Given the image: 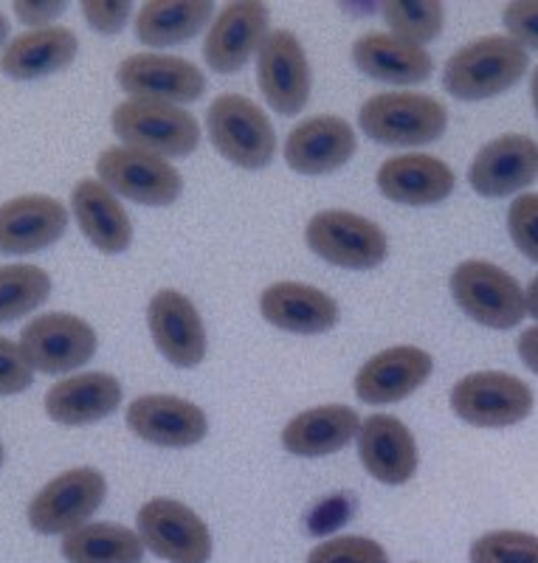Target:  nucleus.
Listing matches in <instances>:
<instances>
[{
	"instance_id": "nucleus-1",
	"label": "nucleus",
	"mask_w": 538,
	"mask_h": 563,
	"mask_svg": "<svg viewBox=\"0 0 538 563\" xmlns=\"http://www.w3.org/2000/svg\"><path fill=\"white\" fill-rule=\"evenodd\" d=\"M530 57L516 40L491 34L462 45L442 70V88L462 102L499 97L525 77Z\"/></svg>"
},
{
	"instance_id": "nucleus-2",
	"label": "nucleus",
	"mask_w": 538,
	"mask_h": 563,
	"mask_svg": "<svg viewBox=\"0 0 538 563\" xmlns=\"http://www.w3.org/2000/svg\"><path fill=\"white\" fill-rule=\"evenodd\" d=\"M110 128L130 150L158 155V158H186L200 144V124L189 110L167 102L128 99L110 115Z\"/></svg>"
},
{
	"instance_id": "nucleus-3",
	"label": "nucleus",
	"mask_w": 538,
	"mask_h": 563,
	"mask_svg": "<svg viewBox=\"0 0 538 563\" xmlns=\"http://www.w3.org/2000/svg\"><path fill=\"white\" fill-rule=\"evenodd\" d=\"M359 124L386 147H424L446 133L449 110L426 93H378L361 104Z\"/></svg>"
},
{
	"instance_id": "nucleus-4",
	"label": "nucleus",
	"mask_w": 538,
	"mask_h": 563,
	"mask_svg": "<svg viewBox=\"0 0 538 563\" xmlns=\"http://www.w3.org/2000/svg\"><path fill=\"white\" fill-rule=\"evenodd\" d=\"M206 128L215 150L240 169H263L274 161L276 133L260 104L240 93H223L212 102Z\"/></svg>"
},
{
	"instance_id": "nucleus-5",
	"label": "nucleus",
	"mask_w": 538,
	"mask_h": 563,
	"mask_svg": "<svg viewBox=\"0 0 538 563\" xmlns=\"http://www.w3.org/2000/svg\"><path fill=\"white\" fill-rule=\"evenodd\" d=\"M451 296L468 319L491 330H510L527 316L525 290L499 265L465 260L451 274Z\"/></svg>"
},
{
	"instance_id": "nucleus-6",
	"label": "nucleus",
	"mask_w": 538,
	"mask_h": 563,
	"mask_svg": "<svg viewBox=\"0 0 538 563\" xmlns=\"http://www.w3.org/2000/svg\"><path fill=\"white\" fill-rule=\"evenodd\" d=\"M108 482L97 467H72L54 476L29 501V525L40 536H68L102 507Z\"/></svg>"
},
{
	"instance_id": "nucleus-7",
	"label": "nucleus",
	"mask_w": 538,
	"mask_h": 563,
	"mask_svg": "<svg viewBox=\"0 0 538 563\" xmlns=\"http://www.w3.org/2000/svg\"><path fill=\"white\" fill-rule=\"evenodd\" d=\"M305 240H308V249L325 263L350 271L375 268L389 254L384 229L344 209H327L314 214L305 229Z\"/></svg>"
},
{
	"instance_id": "nucleus-8",
	"label": "nucleus",
	"mask_w": 538,
	"mask_h": 563,
	"mask_svg": "<svg viewBox=\"0 0 538 563\" xmlns=\"http://www.w3.org/2000/svg\"><path fill=\"white\" fill-rule=\"evenodd\" d=\"M451 409L476 429H505L530 417L532 389L507 372H471L451 389Z\"/></svg>"
},
{
	"instance_id": "nucleus-9",
	"label": "nucleus",
	"mask_w": 538,
	"mask_h": 563,
	"mask_svg": "<svg viewBox=\"0 0 538 563\" xmlns=\"http://www.w3.org/2000/svg\"><path fill=\"white\" fill-rule=\"evenodd\" d=\"M97 333L74 313H45L29 321L20 333V350L34 372L65 375L97 355Z\"/></svg>"
},
{
	"instance_id": "nucleus-10",
	"label": "nucleus",
	"mask_w": 538,
	"mask_h": 563,
	"mask_svg": "<svg viewBox=\"0 0 538 563\" xmlns=\"http://www.w3.org/2000/svg\"><path fill=\"white\" fill-rule=\"evenodd\" d=\"M139 538L144 550L167 563H206L212 536L193 507L175 499H150L139 510Z\"/></svg>"
},
{
	"instance_id": "nucleus-11",
	"label": "nucleus",
	"mask_w": 538,
	"mask_h": 563,
	"mask_svg": "<svg viewBox=\"0 0 538 563\" xmlns=\"http://www.w3.org/2000/svg\"><path fill=\"white\" fill-rule=\"evenodd\" d=\"M99 180L113 195L142 206H169L178 200L184 180L169 161L130 147H110L97 158Z\"/></svg>"
},
{
	"instance_id": "nucleus-12",
	"label": "nucleus",
	"mask_w": 538,
	"mask_h": 563,
	"mask_svg": "<svg viewBox=\"0 0 538 563\" xmlns=\"http://www.w3.org/2000/svg\"><path fill=\"white\" fill-rule=\"evenodd\" d=\"M116 79L130 99L167 102L178 108L200 99L206 90L204 70L189 59L169 54H130L116 70Z\"/></svg>"
},
{
	"instance_id": "nucleus-13",
	"label": "nucleus",
	"mask_w": 538,
	"mask_h": 563,
	"mask_svg": "<svg viewBox=\"0 0 538 563\" xmlns=\"http://www.w3.org/2000/svg\"><path fill=\"white\" fill-rule=\"evenodd\" d=\"M256 79L271 108L283 115L299 113L310 99L308 54L288 29H274L256 52Z\"/></svg>"
},
{
	"instance_id": "nucleus-14",
	"label": "nucleus",
	"mask_w": 538,
	"mask_h": 563,
	"mask_svg": "<svg viewBox=\"0 0 538 563\" xmlns=\"http://www.w3.org/2000/svg\"><path fill=\"white\" fill-rule=\"evenodd\" d=\"M538 180V141L525 133H505L487 141L468 169V184L482 198H507Z\"/></svg>"
},
{
	"instance_id": "nucleus-15",
	"label": "nucleus",
	"mask_w": 538,
	"mask_h": 563,
	"mask_svg": "<svg viewBox=\"0 0 538 563\" xmlns=\"http://www.w3.org/2000/svg\"><path fill=\"white\" fill-rule=\"evenodd\" d=\"M128 429L161 449H189L209 431L204 409L175 395H144L128 406Z\"/></svg>"
},
{
	"instance_id": "nucleus-16",
	"label": "nucleus",
	"mask_w": 538,
	"mask_h": 563,
	"mask_svg": "<svg viewBox=\"0 0 538 563\" xmlns=\"http://www.w3.org/2000/svg\"><path fill=\"white\" fill-rule=\"evenodd\" d=\"M268 37V7L256 0H238L218 12L204 40L206 65L218 74H234L243 68L263 40Z\"/></svg>"
},
{
	"instance_id": "nucleus-17",
	"label": "nucleus",
	"mask_w": 538,
	"mask_h": 563,
	"mask_svg": "<svg viewBox=\"0 0 538 563\" xmlns=\"http://www.w3.org/2000/svg\"><path fill=\"white\" fill-rule=\"evenodd\" d=\"M150 335L169 364L193 369L206 355V327L193 299L178 290H158L147 308Z\"/></svg>"
},
{
	"instance_id": "nucleus-18",
	"label": "nucleus",
	"mask_w": 538,
	"mask_h": 563,
	"mask_svg": "<svg viewBox=\"0 0 538 563\" xmlns=\"http://www.w3.org/2000/svg\"><path fill=\"white\" fill-rule=\"evenodd\" d=\"M68 229V209L48 195H20L0 203V254H34Z\"/></svg>"
},
{
	"instance_id": "nucleus-19",
	"label": "nucleus",
	"mask_w": 538,
	"mask_h": 563,
	"mask_svg": "<svg viewBox=\"0 0 538 563\" xmlns=\"http://www.w3.org/2000/svg\"><path fill=\"white\" fill-rule=\"evenodd\" d=\"M435 361L420 346H389L372 355L355 375V397L370 406L397 404L429 380Z\"/></svg>"
},
{
	"instance_id": "nucleus-20",
	"label": "nucleus",
	"mask_w": 538,
	"mask_h": 563,
	"mask_svg": "<svg viewBox=\"0 0 538 563\" xmlns=\"http://www.w3.org/2000/svg\"><path fill=\"white\" fill-rule=\"evenodd\" d=\"M355 155V130L341 115H314L285 141V161L299 175L336 173Z\"/></svg>"
},
{
	"instance_id": "nucleus-21",
	"label": "nucleus",
	"mask_w": 538,
	"mask_h": 563,
	"mask_svg": "<svg viewBox=\"0 0 538 563\" xmlns=\"http://www.w3.org/2000/svg\"><path fill=\"white\" fill-rule=\"evenodd\" d=\"M384 198L404 206H431L454 192V169L424 153H406L384 161L375 175Z\"/></svg>"
},
{
	"instance_id": "nucleus-22",
	"label": "nucleus",
	"mask_w": 538,
	"mask_h": 563,
	"mask_svg": "<svg viewBox=\"0 0 538 563\" xmlns=\"http://www.w3.org/2000/svg\"><path fill=\"white\" fill-rule=\"evenodd\" d=\"M359 460L384 485H406L417 471V442L397 417L372 415L361 422Z\"/></svg>"
},
{
	"instance_id": "nucleus-23",
	"label": "nucleus",
	"mask_w": 538,
	"mask_h": 563,
	"mask_svg": "<svg viewBox=\"0 0 538 563\" xmlns=\"http://www.w3.org/2000/svg\"><path fill=\"white\" fill-rule=\"evenodd\" d=\"M260 313L271 327L285 333H327L339 321V305L325 290L301 282H276L260 296Z\"/></svg>"
},
{
	"instance_id": "nucleus-24",
	"label": "nucleus",
	"mask_w": 538,
	"mask_h": 563,
	"mask_svg": "<svg viewBox=\"0 0 538 563\" xmlns=\"http://www.w3.org/2000/svg\"><path fill=\"white\" fill-rule=\"evenodd\" d=\"M122 404V384L108 372H83L59 380L45 395V415L59 426H90Z\"/></svg>"
},
{
	"instance_id": "nucleus-25",
	"label": "nucleus",
	"mask_w": 538,
	"mask_h": 563,
	"mask_svg": "<svg viewBox=\"0 0 538 563\" xmlns=\"http://www.w3.org/2000/svg\"><path fill=\"white\" fill-rule=\"evenodd\" d=\"M353 63L364 77L392 85L426 82L435 70V59L424 45L384 32L361 34L353 43Z\"/></svg>"
},
{
	"instance_id": "nucleus-26",
	"label": "nucleus",
	"mask_w": 538,
	"mask_h": 563,
	"mask_svg": "<svg viewBox=\"0 0 538 563\" xmlns=\"http://www.w3.org/2000/svg\"><path fill=\"white\" fill-rule=\"evenodd\" d=\"M77 52L79 40L72 29H32V32H23L14 40H9V45L0 54V70L9 79L32 82V79H43L54 74V70L72 65Z\"/></svg>"
},
{
	"instance_id": "nucleus-27",
	"label": "nucleus",
	"mask_w": 538,
	"mask_h": 563,
	"mask_svg": "<svg viewBox=\"0 0 538 563\" xmlns=\"http://www.w3.org/2000/svg\"><path fill=\"white\" fill-rule=\"evenodd\" d=\"M72 209L79 229L102 254H122L133 240L128 211L102 180L83 178L72 192Z\"/></svg>"
},
{
	"instance_id": "nucleus-28",
	"label": "nucleus",
	"mask_w": 538,
	"mask_h": 563,
	"mask_svg": "<svg viewBox=\"0 0 538 563\" xmlns=\"http://www.w3.org/2000/svg\"><path fill=\"white\" fill-rule=\"evenodd\" d=\"M361 431L359 411L344 404L301 411L283 429V445L294 456H327L341 451Z\"/></svg>"
},
{
	"instance_id": "nucleus-29",
	"label": "nucleus",
	"mask_w": 538,
	"mask_h": 563,
	"mask_svg": "<svg viewBox=\"0 0 538 563\" xmlns=\"http://www.w3.org/2000/svg\"><path fill=\"white\" fill-rule=\"evenodd\" d=\"M212 12L209 0H150L135 14V37L153 48L186 43L200 34Z\"/></svg>"
},
{
	"instance_id": "nucleus-30",
	"label": "nucleus",
	"mask_w": 538,
	"mask_h": 563,
	"mask_svg": "<svg viewBox=\"0 0 538 563\" xmlns=\"http://www.w3.org/2000/svg\"><path fill=\"white\" fill-rule=\"evenodd\" d=\"M59 552L68 563H142L147 550L139 532L110 521H90L63 536Z\"/></svg>"
},
{
	"instance_id": "nucleus-31",
	"label": "nucleus",
	"mask_w": 538,
	"mask_h": 563,
	"mask_svg": "<svg viewBox=\"0 0 538 563\" xmlns=\"http://www.w3.org/2000/svg\"><path fill=\"white\" fill-rule=\"evenodd\" d=\"M52 296V276L37 265H0V324L32 313Z\"/></svg>"
},
{
	"instance_id": "nucleus-32",
	"label": "nucleus",
	"mask_w": 538,
	"mask_h": 563,
	"mask_svg": "<svg viewBox=\"0 0 538 563\" xmlns=\"http://www.w3.org/2000/svg\"><path fill=\"white\" fill-rule=\"evenodd\" d=\"M384 20L395 37L424 45L440 37L446 9L437 0H389L384 3Z\"/></svg>"
},
{
	"instance_id": "nucleus-33",
	"label": "nucleus",
	"mask_w": 538,
	"mask_h": 563,
	"mask_svg": "<svg viewBox=\"0 0 538 563\" xmlns=\"http://www.w3.org/2000/svg\"><path fill=\"white\" fill-rule=\"evenodd\" d=\"M471 563H538V536L519 530L485 532L471 544Z\"/></svg>"
},
{
	"instance_id": "nucleus-34",
	"label": "nucleus",
	"mask_w": 538,
	"mask_h": 563,
	"mask_svg": "<svg viewBox=\"0 0 538 563\" xmlns=\"http://www.w3.org/2000/svg\"><path fill=\"white\" fill-rule=\"evenodd\" d=\"M308 563H389V555L372 538L339 536L314 547Z\"/></svg>"
},
{
	"instance_id": "nucleus-35",
	"label": "nucleus",
	"mask_w": 538,
	"mask_h": 563,
	"mask_svg": "<svg viewBox=\"0 0 538 563\" xmlns=\"http://www.w3.org/2000/svg\"><path fill=\"white\" fill-rule=\"evenodd\" d=\"M507 231H510L513 245L521 254L538 263V195L527 192L513 200L507 209Z\"/></svg>"
},
{
	"instance_id": "nucleus-36",
	"label": "nucleus",
	"mask_w": 538,
	"mask_h": 563,
	"mask_svg": "<svg viewBox=\"0 0 538 563\" xmlns=\"http://www.w3.org/2000/svg\"><path fill=\"white\" fill-rule=\"evenodd\" d=\"M34 384V369L20 344L0 335V397L20 395Z\"/></svg>"
},
{
	"instance_id": "nucleus-37",
	"label": "nucleus",
	"mask_w": 538,
	"mask_h": 563,
	"mask_svg": "<svg viewBox=\"0 0 538 563\" xmlns=\"http://www.w3.org/2000/svg\"><path fill=\"white\" fill-rule=\"evenodd\" d=\"M133 3L128 0H85L83 14L88 20L90 29H97L99 34H119L124 23L130 20Z\"/></svg>"
},
{
	"instance_id": "nucleus-38",
	"label": "nucleus",
	"mask_w": 538,
	"mask_h": 563,
	"mask_svg": "<svg viewBox=\"0 0 538 563\" xmlns=\"http://www.w3.org/2000/svg\"><path fill=\"white\" fill-rule=\"evenodd\" d=\"M505 29L521 48L538 52V0H519L505 9Z\"/></svg>"
},
{
	"instance_id": "nucleus-39",
	"label": "nucleus",
	"mask_w": 538,
	"mask_h": 563,
	"mask_svg": "<svg viewBox=\"0 0 538 563\" xmlns=\"http://www.w3.org/2000/svg\"><path fill=\"white\" fill-rule=\"evenodd\" d=\"M14 12H18V18L26 26L45 29L54 18L65 12V3H59V0H37V3H32V0H14Z\"/></svg>"
},
{
	"instance_id": "nucleus-40",
	"label": "nucleus",
	"mask_w": 538,
	"mask_h": 563,
	"mask_svg": "<svg viewBox=\"0 0 538 563\" xmlns=\"http://www.w3.org/2000/svg\"><path fill=\"white\" fill-rule=\"evenodd\" d=\"M516 350H519V358L525 361V366L538 375V324L527 327L525 333L516 341Z\"/></svg>"
},
{
	"instance_id": "nucleus-41",
	"label": "nucleus",
	"mask_w": 538,
	"mask_h": 563,
	"mask_svg": "<svg viewBox=\"0 0 538 563\" xmlns=\"http://www.w3.org/2000/svg\"><path fill=\"white\" fill-rule=\"evenodd\" d=\"M525 301H527V316L538 321V276H532L530 285L525 290Z\"/></svg>"
},
{
	"instance_id": "nucleus-42",
	"label": "nucleus",
	"mask_w": 538,
	"mask_h": 563,
	"mask_svg": "<svg viewBox=\"0 0 538 563\" xmlns=\"http://www.w3.org/2000/svg\"><path fill=\"white\" fill-rule=\"evenodd\" d=\"M9 34H12V29H9V20H7V14L0 12V43H7Z\"/></svg>"
},
{
	"instance_id": "nucleus-43",
	"label": "nucleus",
	"mask_w": 538,
	"mask_h": 563,
	"mask_svg": "<svg viewBox=\"0 0 538 563\" xmlns=\"http://www.w3.org/2000/svg\"><path fill=\"white\" fill-rule=\"evenodd\" d=\"M530 93H532V108H536L538 115V68L532 70V82H530Z\"/></svg>"
},
{
	"instance_id": "nucleus-44",
	"label": "nucleus",
	"mask_w": 538,
	"mask_h": 563,
	"mask_svg": "<svg viewBox=\"0 0 538 563\" xmlns=\"http://www.w3.org/2000/svg\"><path fill=\"white\" fill-rule=\"evenodd\" d=\"M0 465H3V445H0Z\"/></svg>"
}]
</instances>
